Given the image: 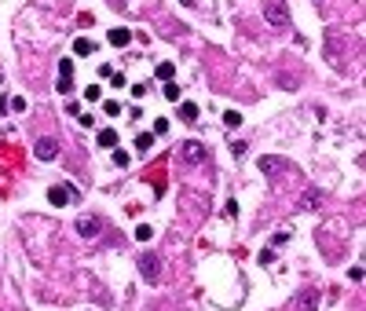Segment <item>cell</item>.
I'll return each mask as SVG.
<instances>
[{"instance_id": "cell-1", "label": "cell", "mask_w": 366, "mask_h": 311, "mask_svg": "<svg viewBox=\"0 0 366 311\" xmlns=\"http://www.w3.org/2000/svg\"><path fill=\"white\" fill-rule=\"evenodd\" d=\"M180 154H183L187 165H202L205 157H209V150H205V143H198V139H187V143L180 147Z\"/></svg>"}, {"instance_id": "cell-2", "label": "cell", "mask_w": 366, "mask_h": 311, "mask_svg": "<svg viewBox=\"0 0 366 311\" xmlns=\"http://www.w3.org/2000/svg\"><path fill=\"white\" fill-rule=\"evenodd\" d=\"M264 18L282 30V26H289V7L286 4H264Z\"/></svg>"}, {"instance_id": "cell-3", "label": "cell", "mask_w": 366, "mask_h": 311, "mask_svg": "<svg viewBox=\"0 0 366 311\" xmlns=\"http://www.w3.org/2000/svg\"><path fill=\"white\" fill-rule=\"evenodd\" d=\"M139 275H143L147 282H157L161 278V260H157L154 253H147V257L139 260Z\"/></svg>"}, {"instance_id": "cell-4", "label": "cell", "mask_w": 366, "mask_h": 311, "mask_svg": "<svg viewBox=\"0 0 366 311\" xmlns=\"http://www.w3.org/2000/svg\"><path fill=\"white\" fill-rule=\"evenodd\" d=\"M99 231H103V223L96 220V216H81V220H77V234H81V238H96Z\"/></svg>"}, {"instance_id": "cell-5", "label": "cell", "mask_w": 366, "mask_h": 311, "mask_svg": "<svg viewBox=\"0 0 366 311\" xmlns=\"http://www.w3.org/2000/svg\"><path fill=\"white\" fill-rule=\"evenodd\" d=\"M48 202L55 205V209H62V205L73 202V191L70 187H48Z\"/></svg>"}, {"instance_id": "cell-6", "label": "cell", "mask_w": 366, "mask_h": 311, "mask_svg": "<svg viewBox=\"0 0 366 311\" xmlns=\"http://www.w3.org/2000/svg\"><path fill=\"white\" fill-rule=\"evenodd\" d=\"M110 48H128V41H132V30H125V26H114V30L106 33Z\"/></svg>"}, {"instance_id": "cell-7", "label": "cell", "mask_w": 366, "mask_h": 311, "mask_svg": "<svg viewBox=\"0 0 366 311\" xmlns=\"http://www.w3.org/2000/svg\"><path fill=\"white\" fill-rule=\"evenodd\" d=\"M59 154V143H55V139H37V157H41V161H52V157Z\"/></svg>"}, {"instance_id": "cell-8", "label": "cell", "mask_w": 366, "mask_h": 311, "mask_svg": "<svg viewBox=\"0 0 366 311\" xmlns=\"http://www.w3.org/2000/svg\"><path fill=\"white\" fill-rule=\"evenodd\" d=\"M297 308H300V311H315V308H318V289H300Z\"/></svg>"}, {"instance_id": "cell-9", "label": "cell", "mask_w": 366, "mask_h": 311, "mask_svg": "<svg viewBox=\"0 0 366 311\" xmlns=\"http://www.w3.org/2000/svg\"><path fill=\"white\" fill-rule=\"evenodd\" d=\"M96 143H99V147H117V128H99Z\"/></svg>"}, {"instance_id": "cell-10", "label": "cell", "mask_w": 366, "mask_h": 311, "mask_svg": "<svg viewBox=\"0 0 366 311\" xmlns=\"http://www.w3.org/2000/svg\"><path fill=\"white\" fill-rule=\"evenodd\" d=\"M278 168H286L282 157H260V172H278Z\"/></svg>"}, {"instance_id": "cell-11", "label": "cell", "mask_w": 366, "mask_h": 311, "mask_svg": "<svg viewBox=\"0 0 366 311\" xmlns=\"http://www.w3.org/2000/svg\"><path fill=\"white\" fill-rule=\"evenodd\" d=\"M150 147H154V132H139V136H136V150H139V154H147Z\"/></svg>"}, {"instance_id": "cell-12", "label": "cell", "mask_w": 366, "mask_h": 311, "mask_svg": "<svg viewBox=\"0 0 366 311\" xmlns=\"http://www.w3.org/2000/svg\"><path fill=\"white\" fill-rule=\"evenodd\" d=\"M180 117L183 121H198V103H180Z\"/></svg>"}, {"instance_id": "cell-13", "label": "cell", "mask_w": 366, "mask_h": 311, "mask_svg": "<svg viewBox=\"0 0 366 311\" xmlns=\"http://www.w3.org/2000/svg\"><path fill=\"white\" fill-rule=\"evenodd\" d=\"M73 52H77V55H92V52H96V44H92L88 37H77V41H73Z\"/></svg>"}, {"instance_id": "cell-14", "label": "cell", "mask_w": 366, "mask_h": 311, "mask_svg": "<svg viewBox=\"0 0 366 311\" xmlns=\"http://www.w3.org/2000/svg\"><path fill=\"white\" fill-rule=\"evenodd\" d=\"M172 73H176L172 62H157V81H172Z\"/></svg>"}, {"instance_id": "cell-15", "label": "cell", "mask_w": 366, "mask_h": 311, "mask_svg": "<svg viewBox=\"0 0 366 311\" xmlns=\"http://www.w3.org/2000/svg\"><path fill=\"white\" fill-rule=\"evenodd\" d=\"M103 114H106V117H117V114H121V103H117V99H106V103H103Z\"/></svg>"}, {"instance_id": "cell-16", "label": "cell", "mask_w": 366, "mask_h": 311, "mask_svg": "<svg viewBox=\"0 0 366 311\" xmlns=\"http://www.w3.org/2000/svg\"><path fill=\"white\" fill-rule=\"evenodd\" d=\"M223 125H227V128H238V125H242V114H238V110H227V114H223Z\"/></svg>"}, {"instance_id": "cell-17", "label": "cell", "mask_w": 366, "mask_h": 311, "mask_svg": "<svg viewBox=\"0 0 366 311\" xmlns=\"http://www.w3.org/2000/svg\"><path fill=\"white\" fill-rule=\"evenodd\" d=\"M161 96H165L168 103H176V99H180V88H176L172 81H165V92H161Z\"/></svg>"}, {"instance_id": "cell-18", "label": "cell", "mask_w": 366, "mask_h": 311, "mask_svg": "<svg viewBox=\"0 0 366 311\" xmlns=\"http://www.w3.org/2000/svg\"><path fill=\"white\" fill-rule=\"evenodd\" d=\"M136 238H139V242H150V238H154V231H150L147 223H139V227H136Z\"/></svg>"}, {"instance_id": "cell-19", "label": "cell", "mask_w": 366, "mask_h": 311, "mask_svg": "<svg viewBox=\"0 0 366 311\" xmlns=\"http://www.w3.org/2000/svg\"><path fill=\"white\" fill-rule=\"evenodd\" d=\"M59 77H70V81H73V62H70V59L59 62Z\"/></svg>"}, {"instance_id": "cell-20", "label": "cell", "mask_w": 366, "mask_h": 311, "mask_svg": "<svg viewBox=\"0 0 366 311\" xmlns=\"http://www.w3.org/2000/svg\"><path fill=\"white\" fill-rule=\"evenodd\" d=\"M84 96H88V103H96V99H103V88H99V84H88V92H84Z\"/></svg>"}, {"instance_id": "cell-21", "label": "cell", "mask_w": 366, "mask_h": 311, "mask_svg": "<svg viewBox=\"0 0 366 311\" xmlns=\"http://www.w3.org/2000/svg\"><path fill=\"white\" fill-rule=\"evenodd\" d=\"M114 165L117 168H128V154H125V150H114Z\"/></svg>"}, {"instance_id": "cell-22", "label": "cell", "mask_w": 366, "mask_h": 311, "mask_svg": "<svg viewBox=\"0 0 366 311\" xmlns=\"http://www.w3.org/2000/svg\"><path fill=\"white\" fill-rule=\"evenodd\" d=\"M165 132H168V121L157 117V121H154V136H165Z\"/></svg>"}, {"instance_id": "cell-23", "label": "cell", "mask_w": 366, "mask_h": 311, "mask_svg": "<svg viewBox=\"0 0 366 311\" xmlns=\"http://www.w3.org/2000/svg\"><path fill=\"white\" fill-rule=\"evenodd\" d=\"M300 205H304V209H312V205H318V194H315V191H308V194H304V202H300Z\"/></svg>"}, {"instance_id": "cell-24", "label": "cell", "mask_w": 366, "mask_h": 311, "mask_svg": "<svg viewBox=\"0 0 366 311\" xmlns=\"http://www.w3.org/2000/svg\"><path fill=\"white\" fill-rule=\"evenodd\" d=\"M286 242H289V234H286V231H278V234H275V238H271V246H275V249H278V246H286Z\"/></svg>"}, {"instance_id": "cell-25", "label": "cell", "mask_w": 366, "mask_h": 311, "mask_svg": "<svg viewBox=\"0 0 366 311\" xmlns=\"http://www.w3.org/2000/svg\"><path fill=\"white\" fill-rule=\"evenodd\" d=\"M11 110H15V114H22V110H26V99L15 96V99H11Z\"/></svg>"}, {"instance_id": "cell-26", "label": "cell", "mask_w": 366, "mask_h": 311, "mask_svg": "<svg viewBox=\"0 0 366 311\" xmlns=\"http://www.w3.org/2000/svg\"><path fill=\"white\" fill-rule=\"evenodd\" d=\"M110 84H114V88H125V73H110Z\"/></svg>"}, {"instance_id": "cell-27", "label": "cell", "mask_w": 366, "mask_h": 311, "mask_svg": "<svg viewBox=\"0 0 366 311\" xmlns=\"http://www.w3.org/2000/svg\"><path fill=\"white\" fill-rule=\"evenodd\" d=\"M59 92H73V81L70 77H59Z\"/></svg>"}, {"instance_id": "cell-28", "label": "cell", "mask_w": 366, "mask_h": 311, "mask_svg": "<svg viewBox=\"0 0 366 311\" xmlns=\"http://www.w3.org/2000/svg\"><path fill=\"white\" fill-rule=\"evenodd\" d=\"M180 4H183V7H194V0H180Z\"/></svg>"}]
</instances>
